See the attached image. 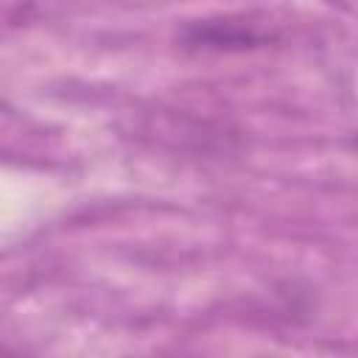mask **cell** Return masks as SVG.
Wrapping results in <instances>:
<instances>
[{"label": "cell", "mask_w": 358, "mask_h": 358, "mask_svg": "<svg viewBox=\"0 0 358 358\" xmlns=\"http://www.w3.org/2000/svg\"><path fill=\"white\" fill-rule=\"evenodd\" d=\"M271 39L274 34L268 28L246 17L199 20V22H190L182 34V42L187 48H204V50H243V48L268 45Z\"/></svg>", "instance_id": "cell-1"}, {"label": "cell", "mask_w": 358, "mask_h": 358, "mask_svg": "<svg viewBox=\"0 0 358 358\" xmlns=\"http://www.w3.org/2000/svg\"><path fill=\"white\" fill-rule=\"evenodd\" d=\"M324 3L338 6V8H344V11H350V8H352V0H324Z\"/></svg>", "instance_id": "cell-2"}]
</instances>
